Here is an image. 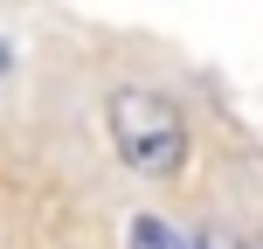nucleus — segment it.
Instances as JSON below:
<instances>
[{"label": "nucleus", "mask_w": 263, "mask_h": 249, "mask_svg": "<svg viewBox=\"0 0 263 249\" xmlns=\"http://www.w3.org/2000/svg\"><path fill=\"white\" fill-rule=\"evenodd\" d=\"M104 125H111L118 159L132 173H145V180H173V173L187 166V118H180V104H173L166 90H145V83L111 90Z\"/></svg>", "instance_id": "f257e3e1"}, {"label": "nucleus", "mask_w": 263, "mask_h": 249, "mask_svg": "<svg viewBox=\"0 0 263 249\" xmlns=\"http://www.w3.org/2000/svg\"><path fill=\"white\" fill-rule=\"evenodd\" d=\"M125 249H187V236H180L173 222H159V215H132Z\"/></svg>", "instance_id": "f03ea898"}, {"label": "nucleus", "mask_w": 263, "mask_h": 249, "mask_svg": "<svg viewBox=\"0 0 263 249\" xmlns=\"http://www.w3.org/2000/svg\"><path fill=\"white\" fill-rule=\"evenodd\" d=\"M187 249H250V242H242L236 228H222V222H215V228H201V236L187 242Z\"/></svg>", "instance_id": "7ed1b4c3"}, {"label": "nucleus", "mask_w": 263, "mask_h": 249, "mask_svg": "<svg viewBox=\"0 0 263 249\" xmlns=\"http://www.w3.org/2000/svg\"><path fill=\"white\" fill-rule=\"evenodd\" d=\"M0 76H7V42H0Z\"/></svg>", "instance_id": "20e7f679"}]
</instances>
